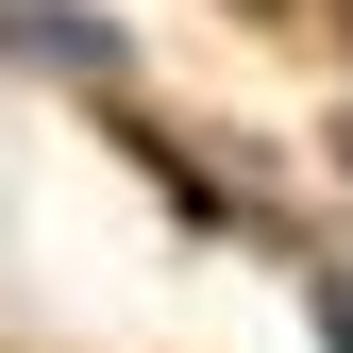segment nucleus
Masks as SVG:
<instances>
[{
    "mask_svg": "<svg viewBox=\"0 0 353 353\" xmlns=\"http://www.w3.org/2000/svg\"><path fill=\"white\" fill-rule=\"evenodd\" d=\"M0 51H51V68H101V34H84V17H17V0H0Z\"/></svg>",
    "mask_w": 353,
    "mask_h": 353,
    "instance_id": "1",
    "label": "nucleus"
}]
</instances>
